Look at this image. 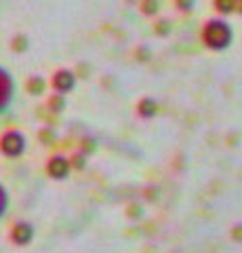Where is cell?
Instances as JSON below:
<instances>
[{
  "instance_id": "obj_5",
  "label": "cell",
  "mask_w": 242,
  "mask_h": 253,
  "mask_svg": "<svg viewBox=\"0 0 242 253\" xmlns=\"http://www.w3.org/2000/svg\"><path fill=\"white\" fill-rule=\"evenodd\" d=\"M51 86H53V91L59 93V95H66L69 91H74V86H76V74L72 72V70H68V68H61V70H57V72L53 74Z\"/></svg>"
},
{
  "instance_id": "obj_21",
  "label": "cell",
  "mask_w": 242,
  "mask_h": 253,
  "mask_svg": "<svg viewBox=\"0 0 242 253\" xmlns=\"http://www.w3.org/2000/svg\"><path fill=\"white\" fill-rule=\"evenodd\" d=\"M236 11L242 15V0H236Z\"/></svg>"
},
{
  "instance_id": "obj_19",
  "label": "cell",
  "mask_w": 242,
  "mask_h": 253,
  "mask_svg": "<svg viewBox=\"0 0 242 253\" xmlns=\"http://www.w3.org/2000/svg\"><path fill=\"white\" fill-rule=\"evenodd\" d=\"M232 236H234V241L242 243V224H236L232 228Z\"/></svg>"
},
{
  "instance_id": "obj_16",
  "label": "cell",
  "mask_w": 242,
  "mask_h": 253,
  "mask_svg": "<svg viewBox=\"0 0 242 253\" xmlns=\"http://www.w3.org/2000/svg\"><path fill=\"white\" fill-rule=\"evenodd\" d=\"M169 32H171V21L162 19V21L156 23V34H158V36H167Z\"/></svg>"
},
{
  "instance_id": "obj_7",
  "label": "cell",
  "mask_w": 242,
  "mask_h": 253,
  "mask_svg": "<svg viewBox=\"0 0 242 253\" xmlns=\"http://www.w3.org/2000/svg\"><path fill=\"white\" fill-rule=\"evenodd\" d=\"M158 110H160V106L154 97H141L137 104V114L141 118H154L158 114Z\"/></svg>"
},
{
  "instance_id": "obj_10",
  "label": "cell",
  "mask_w": 242,
  "mask_h": 253,
  "mask_svg": "<svg viewBox=\"0 0 242 253\" xmlns=\"http://www.w3.org/2000/svg\"><path fill=\"white\" fill-rule=\"evenodd\" d=\"M64 108H66V95H51V99H49V110L51 112H64Z\"/></svg>"
},
{
  "instance_id": "obj_14",
  "label": "cell",
  "mask_w": 242,
  "mask_h": 253,
  "mask_svg": "<svg viewBox=\"0 0 242 253\" xmlns=\"http://www.w3.org/2000/svg\"><path fill=\"white\" fill-rule=\"evenodd\" d=\"M69 165H72V169L82 171L84 167H87V156L84 154H74L72 158H69Z\"/></svg>"
},
{
  "instance_id": "obj_9",
  "label": "cell",
  "mask_w": 242,
  "mask_h": 253,
  "mask_svg": "<svg viewBox=\"0 0 242 253\" xmlns=\"http://www.w3.org/2000/svg\"><path fill=\"white\" fill-rule=\"evenodd\" d=\"M9 205H11L9 190L4 188V184H0V219L6 215V211H9Z\"/></svg>"
},
{
  "instance_id": "obj_8",
  "label": "cell",
  "mask_w": 242,
  "mask_h": 253,
  "mask_svg": "<svg viewBox=\"0 0 242 253\" xmlns=\"http://www.w3.org/2000/svg\"><path fill=\"white\" fill-rule=\"evenodd\" d=\"M26 89H28V93H30V95H34V97H38V95H42V93L46 91V83H44V78H42V76L34 74V76H30V78H28Z\"/></svg>"
},
{
  "instance_id": "obj_13",
  "label": "cell",
  "mask_w": 242,
  "mask_h": 253,
  "mask_svg": "<svg viewBox=\"0 0 242 253\" xmlns=\"http://www.w3.org/2000/svg\"><path fill=\"white\" fill-rule=\"evenodd\" d=\"M11 46H13V51H15V53H23V51H28V46H30V41H28V36H23V34H17V36L13 38Z\"/></svg>"
},
{
  "instance_id": "obj_18",
  "label": "cell",
  "mask_w": 242,
  "mask_h": 253,
  "mask_svg": "<svg viewBox=\"0 0 242 253\" xmlns=\"http://www.w3.org/2000/svg\"><path fill=\"white\" fill-rule=\"evenodd\" d=\"M194 2H196V0H175V4H177L179 11H192Z\"/></svg>"
},
{
  "instance_id": "obj_2",
  "label": "cell",
  "mask_w": 242,
  "mask_h": 253,
  "mask_svg": "<svg viewBox=\"0 0 242 253\" xmlns=\"http://www.w3.org/2000/svg\"><path fill=\"white\" fill-rule=\"evenodd\" d=\"M26 150H28V139L21 131L9 129L0 135V152L6 158H19L26 154Z\"/></svg>"
},
{
  "instance_id": "obj_11",
  "label": "cell",
  "mask_w": 242,
  "mask_h": 253,
  "mask_svg": "<svg viewBox=\"0 0 242 253\" xmlns=\"http://www.w3.org/2000/svg\"><path fill=\"white\" fill-rule=\"evenodd\" d=\"M160 11V2L158 0H141V13L147 17H154L156 13Z\"/></svg>"
},
{
  "instance_id": "obj_15",
  "label": "cell",
  "mask_w": 242,
  "mask_h": 253,
  "mask_svg": "<svg viewBox=\"0 0 242 253\" xmlns=\"http://www.w3.org/2000/svg\"><path fill=\"white\" fill-rule=\"evenodd\" d=\"M127 215L133 217V219H139L143 215V211H141V205H137V203H131L129 207H127Z\"/></svg>"
},
{
  "instance_id": "obj_17",
  "label": "cell",
  "mask_w": 242,
  "mask_h": 253,
  "mask_svg": "<svg viewBox=\"0 0 242 253\" xmlns=\"http://www.w3.org/2000/svg\"><path fill=\"white\" fill-rule=\"evenodd\" d=\"M93 150H97V141H95V139H91V137L82 139V154L87 156L89 152H93Z\"/></svg>"
},
{
  "instance_id": "obj_6",
  "label": "cell",
  "mask_w": 242,
  "mask_h": 253,
  "mask_svg": "<svg viewBox=\"0 0 242 253\" xmlns=\"http://www.w3.org/2000/svg\"><path fill=\"white\" fill-rule=\"evenodd\" d=\"M9 236H11V241L17 245V247H26V245H30L34 241L36 230H34V226L30 224V221H15Z\"/></svg>"
},
{
  "instance_id": "obj_3",
  "label": "cell",
  "mask_w": 242,
  "mask_h": 253,
  "mask_svg": "<svg viewBox=\"0 0 242 253\" xmlns=\"http://www.w3.org/2000/svg\"><path fill=\"white\" fill-rule=\"evenodd\" d=\"M15 78L4 66H0V116L11 108L15 99Z\"/></svg>"
},
{
  "instance_id": "obj_12",
  "label": "cell",
  "mask_w": 242,
  "mask_h": 253,
  "mask_svg": "<svg viewBox=\"0 0 242 253\" xmlns=\"http://www.w3.org/2000/svg\"><path fill=\"white\" fill-rule=\"evenodd\" d=\"M215 9L221 15H230L236 11V0H215Z\"/></svg>"
},
{
  "instance_id": "obj_4",
  "label": "cell",
  "mask_w": 242,
  "mask_h": 253,
  "mask_svg": "<svg viewBox=\"0 0 242 253\" xmlns=\"http://www.w3.org/2000/svg\"><path fill=\"white\" fill-rule=\"evenodd\" d=\"M46 173H49L51 179H57V181L68 179L69 173H72V165H69V158L61 156V154L51 156L49 163H46Z\"/></svg>"
},
{
  "instance_id": "obj_20",
  "label": "cell",
  "mask_w": 242,
  "mask_h": 253,
  "mask_svg": "<svg viewBox=\"0 0 242 253\" xmlns=\"http://www.w3.org/2000/svg\"><path fill=\"white\" fill-rule=\"evenodd\" d=\"M139 55H141V59H139V61H150V51L143 49V46L139 49Z\"/></svg>"
},
{
  "instance_id": "obj_1",
  "label": "cell",
  "mask_w": 242,
  "mask_h": 253,
  "mask_svg": "<svg viewBox=\"0 0 242 253\" xmlns=\"http://www.w3.org/2000/svg\"><path fill=\"white\" fill-rule=\"evenodd\" d=\"M202 42L210 51H225L234 42V30L223 19H208L202 28Z\"/></svg>"
}]
</instances>
